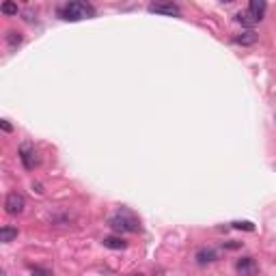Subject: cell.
<instances>
[{
    "label": "cell",
    "instance_id": "6da1fadb",
    "mask_svg": "<svg viewBox=\"0 0 276 276\" xmlns=\"http://www.w3.org/2000/svg\"><path fill=\"white\" fill-rule=\"evenodd\" d=\"M58 15L67 22H80V20H87L93 15V9L84 3H67L58 9Z\"/></svg>",
    "mask_w": 276,
    "mask_h": 276
},
{
    "label": "cell",
    "instance_id": "7a4b0ae2",
    "mask_svg": "<svg viewBox=\"0 0 276 276\" xmlns=\"http://www.w3.org/2000/svg\"><path fill=\"white\" fill-rule=\"evenodd\" d=\"M108 225L119 233H138L141 231V222H138V218H134L132 214H125V212L112 216L108 220Z\"/></svg>",
    "mask_w": 276,
    "mask_h": 276
},
{
    "label": "cell",
    "instance_id": "3957f363",
    "mask_svg": "<svg viewBox=\"0 0 276 276\" xmlns=\"http://www.w3.org/2000/svg\"><path fill=\"white\" fill-rule=\"evenodd\" d=\"M26 207V198L22 196L20 192H9L5 198V210L7 214H11V216H15V214H22Z\"/></svg>",
    "mask_w": 276,
    "mask_h": 276
},
{
    "label": "cell",
    "instance_id": "277c9868",
    "mask_svg": "<svg viewBox=\"0 0 276 276\" xmlns=\"http://www.w3.org/2000/svg\"><path fill=\"white\" fill-rule=\"evenodd\" d=\"M20 160H22V164H24L26 171H33L37 166V162H39V160H37V151L30 143H24L20 147Z\"/></svg>",
    "mask_w": 276,
    "mask_h": 276
},
{
    "label": "cell",
    "instance_id": "5b68a950",
    "mask_svg": "<svg viewBox=\"0 0 276 276\" xmlns=\"http://www.w3.org/2000/svg\"><path fill=\"white\" fill-rule=\"evenodd\" d=\"M235 272L240 276H255L259 272V263L252 257H242L240 261L235 263Z\"/></svg>",
    "mask_w": 276,
    "mask_h": 276
},
{
    "label": "cell",
    "instance_id": "8992f818",
    "mask_svg": "<svg viewBox=\"0 0 276 276\" xmlns=\"http://www.w3.org/2000/svg\"><path fill=\"white\" fill-rule=\"evenodd\" d=\"M147 9H149V13H162V15H179L181 13L179 7L173 3H151Z\"/></svg>",
    "mask_w": 276,
    "mask_h": 276
},
{
    "label": "cell",
    "instance_id": "52a82bcc",
    "mask_svg": "<svg viewBox=\"0 0 276 276\" xmlns=\"http://www.w3.org/2000/svg\"><path fill=\"white\" fill-rule=\"evenodd\" d=\"M265 9H267L265 0H250V5H248V13H250L257 22H261V20H263Z\"/></svg>",
    "mask_w": 276,
    "mask_h": 276
},
{
    "label": "cell",
    "instance_id": "ba28073f",
    "mask_svg": "<svg viewBox=\"0 0 276 276\" xmlns=\"http://www.w3.org/2000/svg\"><path fill=\"white\" fill-rule=\"evenodd\" d=\"M218 259L216 255V250H212V248H201L196 252V263L198 265H207V263H214Z\"/></svg>",
    "mask_w": 276,
    "mask_h": 276
},
{
    "label": "cell",
    "instance_id": "9c48e42d",
    "mask_svg": "<svg viewBox=\"0 0 276 276\" xmlns=\"http://www.w3.org/2000/svg\"><path fill=\"white\" fill-rule=\"evenodd\" d=\"M233 41L240 43V45H255L259 41V35L255 33V30H246V33H242V35H235Z\"/></svg>",
    "mask_w": 276,
    "mask_h": 276
},
{
    "label": "cell",
    "instance_id": "30bf717a",
    "mask_svg": "<svg viewBox=\"0 0 276 276\" xmlns=\"http://www.w3.org/2000/svg\"><path fill=\"white\" fill-rule=\"evenodd\" d=\"M102 244H104L106 248H110V250H123V248L127 246V244H125L123 240H121V237H114V235H110V237H104Z\"/></svg>",
    "mask_w": 276,
    "mask_h": 276
},
{
    "label": "cell",
    "instance_id": "8fae6325",
    "mask_svg": "<svg viewBox=\"0 0 276 276\" xmlns=\"http://www.w3.org/2000/svg\"><path fill=\"white\" fill-rule=\"evenodd\" d=\"M15 237H18V229H15V227H3V229H0V242L9 244V242L15 240Z\"/></svg>",
    "mask_w": 276,
    "mask_h": 276
},
{
    "label": "cell",
    "instance_id": "7c38bea8",
    "mask_svg": "<svg viewBox=\"0 0 276 276\" xmlns=\"http://www.w3.org/2000/svg\"><path fill=\"white\" fill-rule=\"evenodd\" d=\"M235 20H237V22H240V24H242V26H248V28H252V26H255V24H259V22H257L255 18H252V15H250L248 11H240V13H237V15H235Z\"/></svg>",
    "mask_w": 276,
    "mask_h": 276
},
{
    "label": "cell",
    "instance_id": "4fadbf2b",
    "mask_svg": "<svg viewBox=\"0 0 276 276\" xmlns=\"http://www.w3.org/2000/svg\"><path fill=\"white\" fill-rule=\"evenodd\" d=\"M7 43H9L11 50H15L22 43V33H18V30H9V33H7Z\"/></svg>",
    "mask_w": 276,
    "mask_h": 276
},
{
    "label": "cell",
    "instance_id": "5bb4252c",
    "mask_svg": "<svg viewBox=\"0 0 276 276\" xmlns=\"http://www.w3.org/2000/svg\"><path fill=\"white\" fill-rule=\"evenodd\" d=\"M0 11H3L5 15H18V5L15 3H3Z\"/></svg>",
    "mask_w": 276,
    "mask_h": 276
},
{
    "label": "cell",
    "instance_id": "9a60e30c",
    "mask_svg": "<svg viewBox=\"0 0 276 276\" xmlns=\"http://www.w3.org/2000/svg\"><path fill=\"white\" fill-rule=\"evenodd\" d=\"M233 229H244V231H255V225L248 220H235L233 222Z\"/></svg>",
    "mask_w": 276,
    "mask_h": 276
},
{
    "label": "cell",
    "instance_id": "2e32d148",
    "mask_svg": "<svg viewBox=\"0 0 276 276\" xmlns=\"http://www.w3.org/2000/svg\"><path fill=\"white\" fill-rule=\"evenodd\" d=\"M0 127H3L5 132H13V127H11V123H9V121H7V119L0 121Z\"/></svg>",
    "mask_w": 276,
    "mask_h": 276
},
{
    "label": "cell",
    "instance_id": "e0dca14e",
    "mask_svg": "<svg viewBox=\"0 0 276 276\" xmlns=\"http://www.w3.org/2000/svg\"><path fill=\"white\" fill-rule=\"evenodd\" d=\"M30 276H50L48 272H35V274H30Z\"/></svg>",
    "mask_w": 276,
    "mask_h": 276
},
{
    "label": "cell",
    "instance_id": "ac0fdd59",
    "mask_svg": "<svg viewBox=\"0 0 276 276\" xmlns=\"http://www.w3.org/2000/svg\"><path fill=\"white\" fill-rule=\"evenodd\" d=\"M138 276H143V274H138Z\"/></svg>",
    "mask_w": 276,
    "mask_h": 276
}]
</instances>
